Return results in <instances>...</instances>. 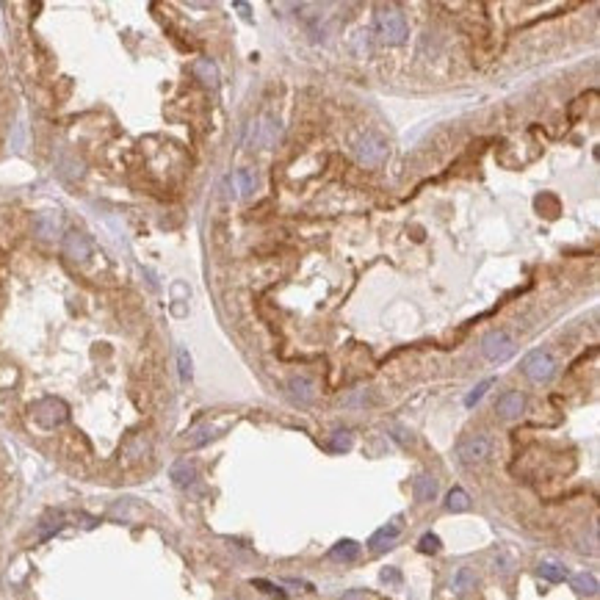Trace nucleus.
Segmentation results:
<instances>
[{"instance_id":"1","label":"nucleus","mask_w":600,"mask_h":600,"mask_svg":"<svg viewBox=\"0 0 600 600\" xmlns=\"http://www.w3.org/2000/svg\"><path fill=\"white\" fill-rule=\"evenodd\" d=\"M376 33L387 45H404L410 36V25L398 8H382L376 14Z\"/></svg>"},{"instance_id":"2","label":"nucleus","mask_w":600,"mask_h":600,"mask_svg":"<svg viewBox=\"0 0 600 600\" xmlns=\"http://www.w3.org/2000/svg\"><path fill=\"white\" fill-rule=\"evenodd\" d=\"M31 412H33V421L39 426H45V429H56V426H61L70 418V407L61 398H56V396H47L42 401H36L31 407Z\"/></svg>"},{"instance_id":"3","label":"nucleus","mask_w":600,"mask_h":600,"mask_svg":"<svg viewBox=\"0 0 600 600\" xmlns=\"http://www.w3.org/2000/svg\"><path fill=\"white\" fill-rule=\"evenodd\" d=\"M481 354H484L490 363H504V360H509V357L515 354V340H512L507 332L495 329V332H490V335L481 340Z\"/></svg>"},{"instance_id":"4","label":"nucleus","mask_w":600,"mask_h":600,"mask_svg":"<svg viewBox=\"0 0 600 600\" xmlns=\"http://www.w3.org/2000/svg\"><path fill=\"white\" fill-rule=\"evenodd\" d=\"M523 374L531 379V382H548V379H553L556 374V363H553V357L548 354V352H531V354H525L523 360Z\"/></svg>"},{"instance_id":"5","label":"nucleus","mask_w":600,"mask_h":600,"mask_svg":"<svg viewBox=\"0 0 600 600\" xmlns=\"http://www.w3.org/2000/svg\"><path fill=\"white\" fill-rule=\"evenodd\" d=\"M384 158H387V142L382 139V136H376V133H366L363 139H360V144H357V160L363 163V166H382L384 163Z\"/></svg>"},{"instance_id":"6","label":"nucleus","mask_w":600,"mask_h":600,"mask_svg":"<svg viewBox=\"0 0 600 600\" xmlns=\"http://www.w3.org/2000/svg\"><path fill=\"white\" fill-rule=\"evenodd\" d=\"M490 451H493V443L487 435H473L456 446V456L465 465H476V462H484L490 456Z\"/></svg>"},{"instance_id":"7","label":"nucleus","mask_w":600,"mask_h":600,"mask_svg":"<svg viewBox=\"0 0 600 600\" xmlns=\"http://www.w3.org/2000/svg\"><path fill=\"white\" fill-rule=\"evenodd\" d=\"M64 255H67L70 260H75V263L89 260V257H91V241H89L83 232L70 230V232L64 235Z\"/></svg>"},{"instance_id":"8","label":"nucleus","mask_w":600,"mask_h":600,"mask_svg":"<svg viewBox=\"0 0 600 600\" xmlns=\"http://www.w3.org/2000/svg\"><path fill=\"white\" fill-rule=\"evenodd\" d=\"M523 407H525V398H523V393H518V390L504 393V396L498 398V404H495V410H498L501 418H520Z\"/></svg>"},{"instance_id":"9","label":"nucleus","mask_w":600,"mask_h":600,"mask_svg":"<svg viewBox=\"0 0 600 600\" xmlns=\"http://www.w3.org/2000/svg\"><path fill=\"white\" fill-rule=\"evenodd\" d=\"M398 534H401V518H396V520H390L387 525H382L379 531H374V537L368 539V545H371V550H384L387 545H393L398 539Z\"/></svg>"},{"instance_id":"10","label":"nucleus","mask_w":600,"mask_h":600,"mask_svg":"<svg viewBox=\"0 0 600 600\" xmlns=\"http://www.w3.org/2000/svg\"><path fill=\"white\" fill-rule=\"evenodd\" d=\"M412 493H415V501L418 504H429L437 498V479L432 473H421L412 484Z\"/></svg>"},{"instance_id":"11","label":"nucleus","mask_w":600,"mask_h":600,"mask_svg":"<svg viewBox=\"0 0 600 600\" xmlns=\"http://www.w3.org/2000/svg\"><path fill=\"white\" fill-rule=\"evenodd\" d=\"M169 476H172V481H174L177 487H191V484L197 481V465L188 462V459H177V462L172 465Z\"/></svg>"},{"instance_id":"12","label":"nucleus","mask_w":600,"mask_h":600,"mask_svg":"<svg viewBox=\"0 0 600 600\" xmlns=\"http://www.w3.org/2000/svg\"><path fill=\"white\" fill-rule=\"evenodd\" d=\"M288 390H291V396H294L299 404H310V401L315 398V384H313L307 376H294V379L288 382Z\"/></svg>"},{"instance_id":"13","label":"nucleus","mask_w":600,"mask_h":600,"mask_svg":"<svg viewBox=\"0 0 600 600\" xmlns=\"http://www.w3.org/2000/svg\"><path fill=\"white\" fill-rule=\"evenodd\" d=\"M357 556H360V545L354 539H340L329 550V559H335V562H354Z\"/></svg>"},{"instance_id":"14","label":"nucleus","mask_w":600,"mask_h":600,"mask_svg":"<svg viewBox=\"0 0 600 600\" xmlns=\"http://www.w3.org/2000/svg\"><path fill=\"white\" fill-rule=\"evenodd\" d=\"M194 75L200 77L205 86H211V89L219 86V70H216V64H213L211 59H200V61L194 64Z\"/></svg>"},{"instance_id":"15","label":"nucleus","mask_w":600,"mask_h":600,"mask_svg":"<svg viewBox=\"0 0 600 600\" xmlns=\"http://www.w3.org/2000/svg\"><path fill=\"white\" fill-rule=\"evenodd\" d=\"M570 584H573V590H576L578 595H595V592H598V578H595L592 573H576V576L570 578Z\"/></svg>"},{"instance_id":"16","label":"nucleus","mask_w":600,"mask_h":600,"mask_svg":"<svg viewBox=\"0 0 600 600\" xmlns=\"http://www.w3.org/2000/svg\"><path fill=\"white\" fill-rule=\"evenodd\" d=\"M354 446V435L349 432V429H338L332 437H329V446L327 449L335 451V453H346V451H352Z\"/></svg>"},{"instance_id":"17","label":"nucleus","mask_w":600,"mask_h":600,"mask_svg":"<svg viewBox=\"0 0 600 600\" xmlns=\"http://www.w3.org/2000/svg\"><path fill=\"white\" fill-rule=\"evenodd\" d=\"M537 573H539L545 581H553V584H559V581L567 578V570H564L559 562H542V564L537 567Z\"/></svg>"},{"instance_id":"18","label":"nucleus","mask_w":600,"mask_h":600,"mask_svg":"<svg viewBox=\"0 0 600 600\" xmlns=\"http://www.w3.org/2000/svg\"><path fill=\"white\" fill-rule=\"evenodd\" d=\"M453 592H470V590H476V573L473 570H467V567H462L456 576H453Z\"/></svg>"},{"instance_id":"19","label":"nucleus","mask_w":600,"mask_h":600,"mask_svg":"<svg viewBox=\"0 0 600 600\" xmlns=\"http://www.w3.org/2000/svg\"><path fill=\"white\" fill-rule=\"evenodd\" d=\"M446 507H449L451 512H465L470 507V498H467V493L462 487H453L449 493V498H446Z\"/></svg>"},{"instance_id":"20","label":"nucleus","mask_w":600,"mask_h":600,"mask_svg":"<svg viewBox=\"0 0 600 600\" xmlns=\"http://www.w3.org/2000/svg\"><path fill=\"white\" fill-rule=\"evenodd\" d=\"M36 232H39L42 238H53V235L59 232V219L50 216V213H39V216H36Z\"/></svg>"},{"instance_id":"21","label":"nucleus","mask_w":600,"mask_h":600,"mask_svg":"<svg viewBox=\"0 0 600 600\" xmlns=\"http://www.w3.org/2000/svg\"><path fill=\"white\" fill-rule=\"evenodd\" d=\"M177 368H180V379H183V382H191V376H194V363H191V354H188L186 346L177 349Z\"/></svg>"},{"instance_id":"22","label":"nucleus","mask_w":600,"mask_h":600,"mask_svg":"<svg viewBox=\"0 0 600 600\" xmlns=\"http://www.w3.org/2000/svg\"><path fill=\"white\" fill-rule=\"evenodd\" d=\"M232 180L238 183V191H241V194H252V191H255V186H257L255 172H246V169H243V172H235V174H232Z\"/></svg>"},{"instance_id":"23","label":"nucleus","mask_w":600,"mask_h":600,"mask_svg":"<svg viewBox=\"0 0 600 600\" xmlns=\"http://www.w3.org/2000/svg\"><path fill=\"white\" fill-rule=\"evenodd\" d=\"M211 437H213V429H211V426H197L194 432H188L186 443H188L191 449H200V446H205Z\"/></svg>"},{"instance_id":"24","label":"nucleus","mask_w":600,"mask_h":600,"mask_svg":"<svg viewBox=\"0 0 600 600\" xmlns=\"http://www.w3.org/2000/svg\"><path fill=\"white\" fill-rule=\"evenodd\" d=\"M490 387H493V379H484V382H479V384H476V387H473V390L465 396V407H473L476 401H481V398H484V393H487Z\"/></svg>"},{"instance_id":"25","label":"nucleus","mask_w":600,"mask_h":600,"mask_svg":"<svg viewBox=\"0 0 600 600\" xmlns=\"http://www.w3.org/2000/svg\"><path fill=\"white\" fill-rule=\"evenodd\" d=\"M61 520H64V518H61L59 512H50V515L42 520V537H50V534H56V531L64 525Z\"/></svg>"},{"instance_id":"26","label":"nucleus","mask_w":600,"mask_h":600,"mask_svg":"<svg viewBox=\"0 0 600 600\" xmlns=\"http://www.w3.org/2000/svg\"><path fill=\"white\" fill-rule=\"evenodd\" d=\"M418 548H421L423 553H437L443 545H440V537H437V534H423L421 542H418Z\"/></svg>"},{"instance_id":"27","label":"nucleus","mask_w":600,"mask_h":600,"mask_svg":"<svg viewBox=\"0 0 600 600\" xmlns=\"http://www.w3.org/2000/svg\"><path fill=\"white\" fill-rule=\"evenodd\" d=\"M11 144H14V150H22V144H25V128H22V125H17V128H14V139H11Z\"/></svg>"},{"instance_id":"28","label":"nucleus","mask_w":600,"mask_h":600,"mask_svg":"<svg viewBox=\"0 0 600 600\" xmlns=\"http://www.w3.org/2000/svg\"><path fill=\"white\" fill-rule=\"evenodd\" d=\"M255 587H260V590H266V592H277V595H283V590H277L274 584H269V581H252Z\"/></svg>"},{"instance_id":"29","label":"nucleus","mask_w":600,"mask_h":600,"mask_svg":"<svg viewBox=\"0 0 600 600\" xmlns=\"http://www.w3.org/2000/svg\"><path fill=\"white\" fill-rule=\"evenodd\" d=\"M382 581H396L398 584V573L396 570H382Z\"/></svg>"},{"instance_id":"30","label":"nucleus","mask_w":600,"mask_h":600,"mask_svg":"<svg viewBox=\"0 0 600 600\" xmlns=\"http://www.w3.org/2000/svg\"><path fill=\"white\" fill-rule=\"evenodd\" d=\"M343 600H368V595L366 592H346Z\"/></svg>"}]
</instances>
